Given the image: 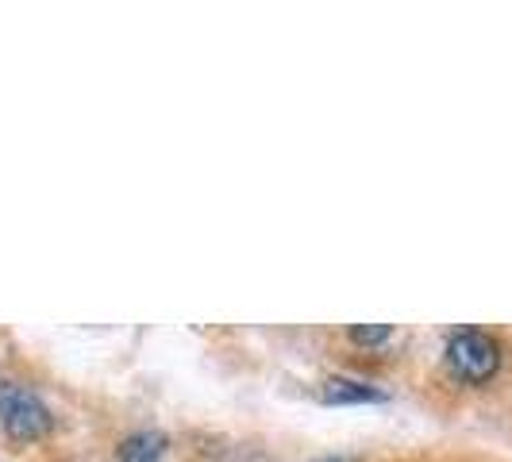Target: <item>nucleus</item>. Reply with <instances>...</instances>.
Here are the masks:
<instances>
[{"label":"nucleus","instance_id":"nucleus-1","mask_svg":"<svg viewBox=\"0 0 512 462\" xmlns=\"http://www.w3.org/2000/svg\"><path fill=\"white\" fill-rule=\"evenodd\" d=\"M447 366L459 382L482 385L501 370V343L478 328H459L447 339Z\"/></svg>","mask_w":512,"mask_h":462},{"label":"nucleus","instance_id":"nucleus-2","mask_svg":"<svg viewBox=\"0 0 512 462\" xmlns=\"http://www.w3.org/2000/svg\"><path fill=\"white\" fill-rule=\"evenodd\" d=\"M0 424L12 439H43L51 432V409L24 385L0 382Z\"/></svg>","mask_w":512,"mask_h":462},{"label":"nucleus","instance_id":"nucleus-3","mask_svg":"<svg viewBox=\"0 0 512 462\" xmlns=\"http://www.w3.org/2000/svg\"><path fill=\"white\" fill-rule=\"evenodd\" d=\"M320 397L328 405H385L389 401L382 389L359 382V378H328L320 385Z\"/></svg>","mask_w":512,"mask_h":462},{"label":"nucleus","instance_id":"nucleus-4","mask_svg":"<svg viewBox=\"0 0 512 462\" xmlns=\"http://www.w3.org/2000/svg\"><path fill=\"white\" fill-rule=\"evenodd\" d=\"M166 447L162 432H135L120 443V462H166Z\"/></svg>","mask_w":512,"mask_h":462},{"label":"nucleus","instance_id":"nucleus-5","mask_svg":"<svg viewBox=\"0 0 512 462\" xmlns=\"http://www.w3.org/2000/svg\"><path fill=\"white\" fill-rule=\"evenodd\" d=\"M389 335H393L389 324H355V328H351V339H355L359 347H378Z\"/></svg>","mask_w":512,"mask_h":462},{"label":"nucleus","instance_id":"nucleus-6","mask_svg":"<svg viewBox=\"0 0 512 462\" xmlns=\"http://www.w3.org/2000/svg\"><path fill=\"white\" fill-rule=\"evenodd\" d=\"M324 462H351V459H324Z\"/></svg>","mask_w":512,"mask_h":462}]
</instances>
